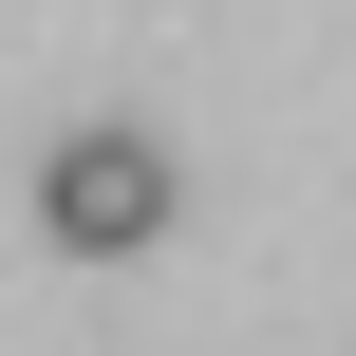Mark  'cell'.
<instances>
[{
	"mask_svg": "<svg viewBox=\"0 0 356 356\" xmlns=\"http://www.w3.org/2000/svg\"><path fill=\"white\" fill-rule=\"evenodd\" d=\"M38 225H56L75 263L169 244V150H150V131H56V150H38Z\"/></svg>",
	"mask_w": 356,
	"mask_h": 356,
	"instance_id": "obj_1",
	"label": "cell"
}]
</instances>
